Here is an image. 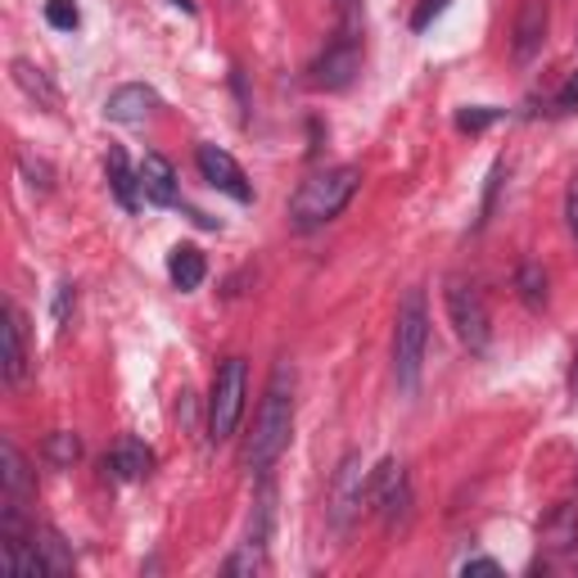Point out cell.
Listing matches in <instances>:
<instances>
[{
	"instance_id": "1",
	"label": "cell",
	"mask_w": 578,
	"mask_h": 578,
	"mask_svg": "<svg viewBox=\"0 0 578 578\" xmlns=\"http://www.w3.org/2000/svg\"><path fill=\"white\" fill-rule=\"evenodd\" d=\"M289 434H295V366L280 362L271 371V384L263 394V407H258V425H254V439H249V470L254 474H267L280 452L289 448Z\"/></svg>"
},
{
	"instance_id": "2",
	"label": "cell",
	"mask_w": 578,
	"mask_h": 578,
	"mask_svg": "<svg viewBox=\"0 0 578 578\" xmlns=\"http://www.w3.org/2000/svg\"><path fill=\"white\" fill-rule=\"evenodd\" d=\"M357 185H362V172H357L353 163L308 176V181L295 190V200H289V226H295V231H317V226L334 222V217H340V213L353 204Z\"/></svg>"
},
{
	"instance_id": "3",
	"label": "cell",
	"mask_w": 578,
	"mask_h": 578,
	"mask_svg": "<svg viewBox=\"0 0 578 578\" xmlns=\"http://www.w3.org/2000/svg\"><path fill=\"white\" fill-rule=\"evenodd\" d=\"M425 349H429V303H425V289H407L394 321V375L403 394H416Z\"/></svg>"
},
{
	"instance_id": "4",
	"label": "cell",
	"mask_w": 578,
	"mask_h": 578,
	"mask_svg": "<svg viewBox=\"0 0 578 578\" xmlns=\"http://www.w3.org/2000/svg\"><path fill=\"white\" fill-rule=\"evenodd\" d=\"M245 398H249V366L245 357H226L213 375V394H208V439L213 443L235 434L239 416H245Z\"/></svg>"
},
{
	"instance_id": "5",
	"label": "cell",
	"mask_w": 578,
	"mask_h": 578,
	"mask_svg": "<svg viewBox=\"0 0 578 578\" xmlns=\"http://www.w3.org/2000/svg\"><path fill=\"white\" fill-rule=\"evenodd\" d=\"M443 303H448V321L457 330V340L470 349V353H484L489 340H493V325H489V308H484V295L465 280V276H452L443 285Z\"/></svg>"
},
{
	"instance_id": "6",
	"label": "cell",
	"mask_w": 578,
	"mask_h": 578,
	"mask_svg": "<svg viewBox=\"0 0 578 578\" xmlns=\"http://www.w3.org/2000/svg\"><path fill=\"white\" fill-rule=\"evenodd\" d=\"M362 502H371V470L362 465L357 452H349L334 470V484H330V502H325V520L334 534H349L353 520L362 515Z\"/></svg>"
},
{
	"instance_id": "7",
	"label": "cell",
	"mask_w": 578,
	"mask_h": 578,
	"mask_svg": "<svg viewBox=\"0 0 578 578\" xmlns=\"http://www.w3.org/2000/svg\"><path fill=\"white\" fill-rule=\"evenodd\" d=\"M371 502H375V515H379V524L394 528L398 524H407V515H411V484H407V470H403V461H379V470H371Z\"/></svg>"
},
{
	"instance_id": "8",
	"label": "cell",
	"mask_w": 578,
	"mask_h": 578,
	"mask_svg": "<svg viewBox=\"0 0 578 578\" xmlns=\"http://www.w3.org/2000/svg\"><path fill=\"white\" fill-rule=\"evenodd\" d=\"M357 73H362V45H357V36L344 32L321 60H312L308 86H312V90H344Z\"/></svg>"
},
{
	"instance_id": "9",
	"label": "cell",
	"mask_w": 578,
	"mask_h": 578,
	"mask_svg": "<svg viewBox=\"0 0 578 578\" xmlns=\"http://www.w3.org/2000/svg\"><path fill=\"white\" fill-rule=\"evenodd\" d=\"M195 163H200L204 181H208L213 190H222V195H231L235 204H249V200H254V185H249L245 168H239L226 150H217V144H200V150H195Z\"/></svg>"
},
{
	"instance_id": "10",
	"label": "cell",
	"mask_w": 578,
	"mask_h": 578,
	"mask_svg": "<svg viewBox=\"0 0 578 578\" xmlns=\"http://www.w3.org/2000/svg\"><path fill=\"white\" fill-rule=\"evenodd\" d=\"M547 23H552V6H547V0H520V10H515V32H511V51H515L520 64H528V60L543 51Z\"/></svg>"
},
{
	"instance_id": "11",
	"label": "cell",
	"mask_w": 578,
	"mask_h": 578,
	"mask_svg": "<svg viewBox=\"0 0 578 578\" xmlns=\"http://www.w3.org/2000/svg\"><path fill=\"white\" fill-rule=\"evenodd\" d=\"M154 109H159V95H154L150 86H140V82L118 86V90L109 95V105H105L109 122H122V127H140Z\"/></svg>"
},
{
	"instance_id": "12",
	"label": "cell",
	"mask_w": 578,
	"mask_h": 578,
	"mask_svg": "<svg viewBox=\"0 0 578 578\" xmlns=\"http://www.w3.org/2000/svg\"><path fill=\"white\" fill-rule=\"evenodd\" d=\"M136 172H140V195L150 204H159V208L176 204V168L163 154H144Z\"/></svg>"
},
{
	"instance_id": "13",
	"label": "cell",
	"mask_w": 578,
	"mask_h": 578,
	"mask_svg": "<svg viewBox=\"0 0 578 578\" xmlns=\"http://www.w3.org/2000/svg\"><path fill=\"white\" fill-rule=\"evenodd\" d=\"M28 375V321L14 303H6V384H23Z\"/></svg>"
},
{
	"instance_id": "14",
	"label": "cell",
	"mask_w": 578,
	"mask_h": 578,
	"mask_svg": "<svg viewBox=\"0 0 578 578\" xmlns=\"http://www.w3.org/2000/svg\"><path fill=\"white\" fill-rule=\"evenodd\" d=\"M105 470H114L118 479H144L154 470V452L144 448L140 439H122L109 457H105Z\"/></svg>"
},
{
	"instance_id": "15",
	"label": "cell",
	"mask_w": 578,
	"mask_h": 578,
	"mask_svg": "<svg viewBox=\"0 0 578 578\" xmlns=\"http://www.w3.org/2000/svg\"><path fill=\"white\" fill-rule=\"evenodd\" d=\"M168 276H172L176 289H200L204 276H208V263H204V254L195 245H176L168 254Z\"/></svg>"
},
{
	"instance_id": "16",
	"label": "cell",
	"mask_w": 578,
	"mask_h": 578,
	"mask_svg": "<svg viewBox=\"0 0 578 578\" xmlns=\"http://www.w3.org/2000/svg\"><path fill=\"white\" fill-rule=\"evenodd\" d=\"M0 489H6V497H14V502H23V497L32 493L28 461H23V452H19L10 439L0 443Z\"/></svg>"
},
{
	"instance_id": "17",
	"label": "cell",
	"mask_w": 578,
	"mask_h": 578,
	"mask_svg": "<svg viewBox=\"0 0 578 578\" xmlns=\"http://www.w3.org/2000/svg\"><path fill=\"white\" fill-rule=\"evenodd\" d=\"M105 172H109V190L118 195V204H122L127 213H136V204H140V172L127 168V154H122V150H109Z\"/></svg>"
},
{
	"instance_id": "18",
	"label": "cell",
	"mask_w": 578,
	"mask_h": 578,
	"mask_svg": "<svg viewBox=\"0 0 578 578\" xmlns=\"http://www.w3.org/2000/svg\"><path fill=\"white\" fill-rule=\"evenodd\" d=\"M14 82H19V86L32 95V100H41L45 109H55V105H60V90L51 86V77H45L36 64H28V60H14Z\"/></svg>"
},
{
	"instance_id": "19",
	"label": "cell",
	"mask_w": 578,
	"mask_h": 578,
	"mask_svg": "<svg viewBox=\"0 0 578 578\" xmlns=\"http://www.w3.org/2000/svg\"><path fill=\"white\" fill-rule=\"evenodd\" d=\"M543 543L556 547V552H565V547L578 543V511L574 506H556L552 511V520L543 524Z\"/></svg>"
},
{
	"instance_id": "20",
	"label": "cell",
	"mask_w": 578,
	"mask_h": 578,
	"mask_svg": "<svg viewBox=\"0 0 578 578\" xmlns=\"http://www.w3.org/2000/svg\"><path fill=\"white\" fill-rule=\"evenodd\" d=\"M515 285H520V299H524L528 308H534V312L547 308V276H543L538 263H524V267L515 271Z\"/></svg>"
},
{
	"instance_id": "21",
	"label": "cell",
	"mask_w": 578,
	"mask_h": 578,
	"mask_svg": "<svg viewBox=\"0 0 578 578\" xmlns=\"http://www.w3.org/2000/svg\"><path fill=\"white\" fill-rule=\"evenodd\" d=\"M263 547L267 543H254V538H245L239 543V552L222 565V574H231V578H245V574H263L267 569V556H263Z\"/></svg>"
},
{
	"instance_id": "22",
	"label": "cell",
	"mask_w": 578,
	"mask_h": 578,
	"mask_svg": "<svg viewBox=\"0 0 578 578\" xmlns=\"http://www.w3.org/2000/svg\"><path fill=\"white\" fill-rule=\"evenodd\" d=\"M36 552H41V560H45V569H51V574H73V552L64 547V538L55 534V528H45Z\"/></svg>"
},
{
	"instance_id": "23",
	"label": "cell",
	"mask_w": 578,
	"mask_h": 578,
	"mask_svg": "<svg viewBox=\"0 0 578 578\" xmlns=\"http://www.w3.org/2000/svg\"><path fill=\"white\" fill-rule=\"evenodd\" d=\"M45 457H51V465H73L82 457V439L68 429H55L51 439H45Z\"/></svg>"
},
{
	"instance_id": "24",
	"label": "cell",
	"mask_w": 578,
	"mask_h": 578,
	"mask_svg": "<svg viewBox=\"0 0 578 578\" xmlns=\"http://www.w3.org/2000/svg\"><path fill=\"white\" fill-rule=\"evenodd\" d=\"M45 19H51V28H60V32H73L82 23L73 0H45Z\"/></svg>"
},
{
	"instance_id": "25",
	"label": "cell",
	"mask_w": 578,
	"mask_h": 578,
	"mask_svg": "<svg viewBox=\"0 0 578 578\" xmlns=\"http://www.w3.org/2000/svg\"><path fill=\"white\" fill-rule=\"evenodd\" d=\"M19 168H23V176L41 190V195H45V190H51V181H55V172H51V163H41V159H32L28 150L19 154Z\"/></svg>"
},
{
	"instance_id": "26",
	"label": "cell",
	"mask_w": 578,
	"mask_h": 578,
	"mask_svg": "<svg viewBox=\"0 0 578 578\" xmlns=\"http://www.w3.org/2000/svg\"><path fill=\"white\" fill-rule=\"evenodd\" d=\"M502 118V109H465L461 118H457V127L461 131H484L489 122H497Z\"/></svg>"
},
{
	"instance_id": "27",
	"label": "cell",
	"mask_w": 578,
	"mask_h": 578,
	"mask_svg": "<svg viewBox=\"0 0 578 578\" xmlns=\"http://www.w3.org/2000/svg\"><path fill=\"white\" fill-rule=\"evenodd\" d=\"M77 308V289L73 285H60V295H55V325L68 330V312Z\"/></svg>"
},
{
	"instance_id": "28",
	"label": "cell",
	"mask_w": 578,
	"mask_h": 578,
	"mask_svg": "<svg viewBox=\"0 0 578 578\" xmlns=\"http://www.w3.org/2000/svg\"><path fill=\"white\" fill-rule=\"evenodd\" d=\"M565 226H569L574 245H578V176H574V181H569V190H565Z\"/></svg>"
},
{
	"instance_id": "29",
	"label": "cell",
	"mask_w": 578,
	"mask_h": 578,
	"mask_svg": "<svg viewBox=\"0 0 578 578\" xmlns=\"http://www.w3.org/2000/svg\"><path fill=\"white\" fill-rule=\"evenodd\" d=\"M556 109L560 114H569V109H578V73L565 82V90H560V100H556Z\"/></svg>"
},
{
	"instance_id": "30",
	"label": "cell",
	"mask_w": 578,
	"mask_h": 578,
	"mask_svg": "<svg viewBox=\"0 0 578 578\" xmlns=\"http://www.w3.org/2000/svg\"><path fill=\"white\" fill-rule=\"evenodd\" d=\"M461 574L470 578V574H502V565L497 560H489V556H479V560H465L461 565Z\"/></svg>"
},
{
	"instance_id": "31",
	"label": "cell",
	"mask_w": 578,
	"mask_h": 578,
	"mask_svg": "<svg viewBox=\"0 0 578 578\" xmlns=\"http://www.w3.org/2000/svg\"><path fill=\"white\" fill-rule=\"evenodd\" d=\"M340 10H344V32L357 36V0H340Z\"/></svg>"
},
{
	"instance_id": "32",
	"label": "cell",
	"mask_w": 578,
	"mask_h": 578,
	"mask_svg": "<svg viewBox=\"0 0 578 578\" xmlns=\"http://www.w3.org/2000/svg\"><path fill=\"white\" fill-rule=\"evenodd\" d=\"M569 389H574V398H578V349H574V366H569Z\"/></svg>"
},
{
	"instance_id": "33",
	"label": "cell",
	"mask_w": 578,
	"mask_h": 578,
	"mask_svg": "<svg viewBox=\"0 0 578 578\" xmlns=\"http://www.w3.org/2000/svg\"><path fill=\"white\" fill-rule=\"evenodd\" d=\"M172 6H181L185 14H195V0H172Z\"/></svg>"
}]
</instances>
